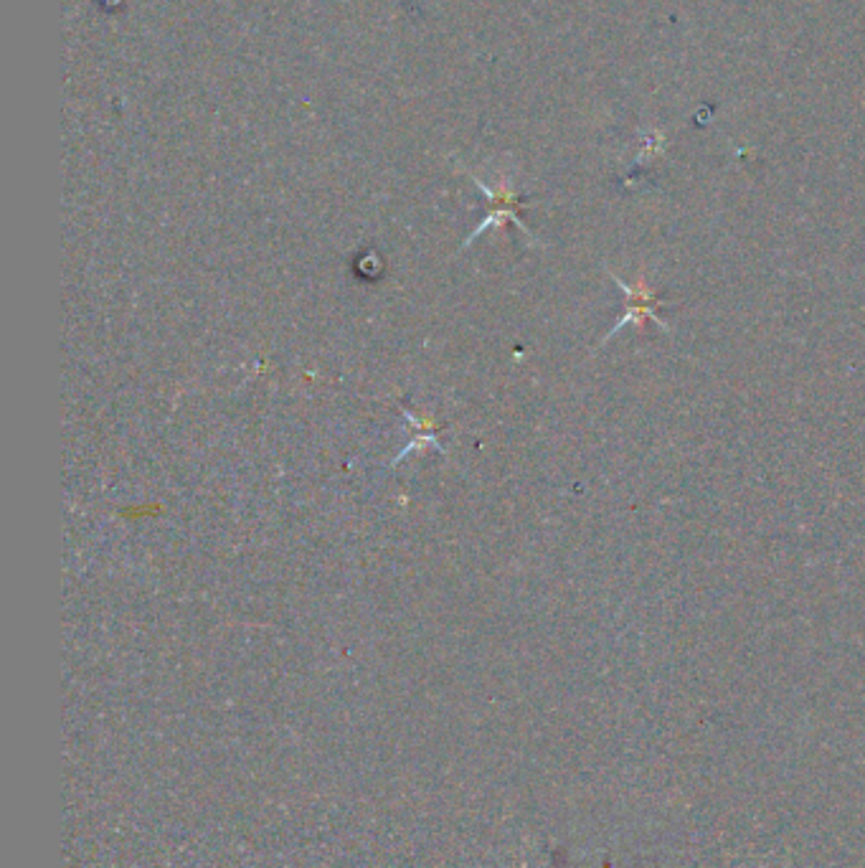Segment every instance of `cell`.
Listing matches in <instances>:
<instances>
[{"instance_id": "1", "label": "cell", "mask_w": 865, "mask_h": 868, "mask_svg": "<svg viewBox=\"0 0 865 868\" xmlns=\"http://www.w3.org/2000/svg\"><path fill=\"white\" fill-rule=\"evenodd\" d=\"M609 277H612V280L617 282L619 290L625 292L627 305H625V315H622V318H619L617 323H614V328L609 330L607 338H604V341H602V346L609 341V338L617 336V333L622 328H627V325H642V323H645V320H652V323L660 325V328H663L665 333H670V325L665 323L663 318H660V308H663V300H660V297L655 295V290H652L650 280H647L645 275H637V280L632 282V285H630V282L622 280V277H619L617 272H612V270H609Z\"/></svg>"}, {"instance_id": "2", "label": "cell", "mask_w": 865, "mask_h": 868, "mask_svg": "<svg viewBox=\"0 0 865 868\" xmlns=\"http://www.w3.org/2000/svg\"><path fill=\"white\" fill-rule=\"evenodd\" d=\"M467 173H470V171H467ZM470 176H472V181L477 183V188H480V191L485 193V196H488L490 211H488V216L482 219V224L475 229V234H472V237L467 239L465 244H470L472 239L480 237L482 231L488 229V226H500V224H505V221H513V224L518 226V229H521L523 234H531V231L526 229V224H523V221L518 219V209H521V198H518V193H515L513 181H510V178H500L498 186H490V183H485V181H482V178H477L475 173H470Z\"/></svg>"}]
</instances>
